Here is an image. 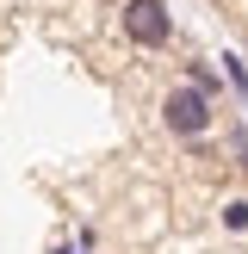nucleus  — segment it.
<instances>
[{
  "label": "nucleus",
  "mask_w": 248,
  "mask_h": 254,
  "mask_svg": "<svg viewBox=\"0 0 248 254\" xmlns=\"http://www.w3.org/2000/svg\"><path fill=\"white\" fill-rule=\"evenodd\" d=\"M124 37H130L136 50L174 44V12L161 6V0H124Z\"/></svg>",
  "instance_id": "f257e3e1"
},
{
  "label": "nucleus",
  "mask_w": 248,
  "mask_h": 254,
  "mask_svg": "<svg viewBox=\"0 0 248 254\" xmlns=\"http://www.w3.org/2000/svg\"><path fill=\"white\" fill-rule=\"evenodd\" d=\"M161 118H168L174 136H205V130H211V99L192 93V87H174L168 106H161Z\"/></svg>",
  "instance_id": "f03ea898"
},
{
  "label": "nucleus",
  "mask_w": 248,
  "mask_h": 254,
  "mask_svg": "<svg viewBox=\"0 0 248 254\" xmlns=\"http://www.w3.org/2000/svg\"><path fill=\"white\" fill-rule=\"evenodd\" d=\"M186 74H192V81H186L192 93H205V99H211V93H223V74H217V68H205V62H192Z\"/></svg>",
  "instance_id": "7ed1b4c3"
},
{
  "label": "nucleus",
  "mask_w": 248,
  "mask_h": 254,
  "mask_svg": "<svg viewBox=\"0 0 248 254\" xmlns=\"http://www.w3.org/2000/svg\"><path fill=\"white\" fill-rule=\"evenodd\" d=\"M223 223H230V230H248V198H230V205H223Z\"/></svg>",
  "instance_id": "20e7f679"
}]
</instances>
